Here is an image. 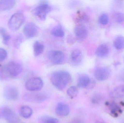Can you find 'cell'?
<instances>
[{"label":"cell","mask_w":124,"mask_h":123,"mask_svg":"<svg viewBox=\"0 0 124 123\" xmlns=\"http://www.w3.org/2000/svg\"><path fill=\"white\" fill-rule=\"evenodd\" d=\"M51 82L59 90H62L70 83L71 77L70 74L65 71H57L54 72L51 78Z\"/></svg>","instance_id":"6da1fadb"},{"label":"cell","mask_w":124,"mask_h":123,"mask_svg":"<svg viewBox=\"0 0 124 123\" xmlns=\"http://www.w3.org/2000/svg\"><path fill=\"white\" fill-rule=\"evenodd\" d=\"M25 19V17L23 12H16L10 17L8 22V27L12 31H17L23 25Z\"/></svg>","instance_id":"7a4b0ae2"},{"label":"cell","mask_w":124,"mask_h":123,"mask_svg":"<svg viewBox=\"0 0 124 123\" xmlns=\"http://www.w3.org/2000/svg\"><path fill=\"white\" fill-rule=\"evenodd\" d=\"M9 77H15L19 75L23 71L22 64L14 61H9L3 66Z\"/></svg>","instance_id":"3957f363"},{"label":"cell","mask_w":124,"mask_h":123,"mask_svg":"<svg viewBox=\"0 0 124 123\" xmlns=\"http://www.w3.org/2000/svg\"><path fill=\"white\" fill-rule=\"evenodd\" d=\"M53 8L47 3H43L36 6L33 10V13L42 21L46 19L48 14L52 11Z\"/></svg>","instance_id":"277c9868"},{"label":"cell","mask_w":124,"mask_h":123,"mask_svg":"<svg viewBox=\"0 0 124 123\" xmlns=\"http://www.w3.org/2000/svg\"><path fill=\"white\" fill-rule=\"evenodd\" d=\"M48 98L47 95L41 92L28 93L23 97L25 101L33 103H41L46 100Z\"/></svg>","instance_id":"5b68a950"},{"label":"cell","mask_w":124,"mask_h":123,"mask_svg":"<svg viewBox=\"0 0 124 123\" xmlns=\"http://www.w3.org/2000/svg\"><path fill=\"white\" fill-rule=\"evenodd\" d=\"M44 86L43 80L39 77H34L28 79L25 84L27 90L31 91H36L41 90Z\"/></svg>","instance_id":"8992f818"},{"label":"cell","mask_w":124,"mask_h":123,"mask_svg":"<svg viewBox=\"0 0 124 123\" xmlns=\"http://www.w3.org/2000/svg\"><path fill=\"white\" fill-rule=\"evenodd\" d=\"M95 78L100 81H105L109 78L111 74L110 68L106 66H100L96 68L94 71Z\"/></svg>","instance_id":"52a82bcc"},{"label":"cell","mask_w":124,"mask_h":123,"mask_svg":"<svg viewBox=\"0 0 124 123\" xmlns=\"http://www.w3.org/2000/svg\"><path fill=\"white\" fill-rule=\"evenodd\" d=\"M49 60L52 64L57 65L62 64L65 59V55L60 51L52 50L48 54Z\"/></svg>","instance_id":"ba28073f"},{"label":"cell","mask_w":124,"mask_h":123,"mask_svg":"<svg viewBox=\"0 0 124 123\" xmlns=\"http://www.w3.org/2000/svg\"><path fill=\"white\" fill-rule=\"evenodd\" d=\"M3 117L8 123H18L19 119L16 113L8 107H4L1 110Z\"/></svg>","instance_id":"9c48e42d"},{"label":"cell","mask_w":124,"mask_h":123,"mask_svg":"<svg viewBox=\"0 0 124 123\" xmlns=\"http://www.w3.org/2000/svg\"><path fill=\"white\" fill-rule=\"evenodd\" d=\"M38 26L33 22L27 23L23 28V32L28 38H31L35 37L38 32Z\"/></svg>","instance_id":"30bf717a"},{"label":"cell","mask_w":124,"mask_h":123,"mask_svg":"<svg viewBox=\"0 0 124 123\" xmlns=\"http://www.w3.org/2000/svg\"><path fill=\"white\" fill-rule=\"evenodd\" d=\"M74 32L76 39L79 41L84 40L88 34L87 28L82 24H79L76 26Z\"/></svg>","instance_id":"8fae6325"},{"label":"cell","mask_w":124,"mask_h":123,"mask_svg":"<svg viewBox=\"0 0 124 123\" xmlns=\"http://www.w3.org/2000/svg\"><path fill=\"white\" fill-rule=\"evenodd\" d=\"M3 95L5 99L8 100H14L19 97V93L17 89L12 86H8L4 89Z\"/></svg>","instance_id":"7c38bea8"},{"label":"cell","mask_w":124,"mask_h":123,"mask_svg":"<svg viewBox=\"0 0 124 123\" xmlns=\"http://www.w3.org/2000/svg\"><path fill=\"white\" fill-rule=\"evenodd\" d=\"M70 108L67 104L63 103H59L56 108V113L61 117H65L68 115L70 113Z\"/></svg>","instance_id":"4fadbf2b"},{"label":"cell","mask_w":124,"mask_h":123,"mask_svg":"<svg viewBox=\"0 0 124 123\" xmlns=\"http://www.w3.org/2000/svg\"><path fill=\"white\" fill-rule=\"evenodd\" d=\"M70 58L71 63L74 65H78L81 63L83 58L81 51L78 49L74 50L71 52Z\"/></svg>","instance_id":"5bb4252c"},{"label":"cell","mask_w":124,"mask_h":123,"mask_svg":"<svg viewBox=\"0 0 124 123\" xmlns=\"http://www.w3.org/2000/svg\"><path fill=\"white\" fill-rule=\"evenodd\" d=\"M90 78L86 74L80 75L77 80V85L80 88H86L88 87L91 84Z\"/></svg>","instance_id":"9a60e30c"},{"label":"cell","mask_w":124,"mask_h":123,"mask_svg":"<svg viewBox=\"0 0 124 123\" xmlns=\"http://www.w3.org/2000/svg\"><path fill=\"white\" fill-rule=\"evenodd\" d=\"M109 49L108 45L105 44L99 45L95 51L96 55L100 58H105L109 54Z\"/></svg>","instance_id":"2e32d148"},{"label":"cell","mask_w":124,"mask_h":123,"mask_svg":"<svg viewBox=\"0 0 124 123\" xmlns=\"http://www.w3.org/2000/svg\"><path fill=\"white\" fill-rule=\"evenodd\" d=\"M16 4L14 0H0V11H9L14 8Z\"/></svg>","instance_id":"e0dca14e"},{"label":"cell","mask_w":124,"mask_h":123,"mask_svg":"<svg viewBox=\"0 0 124 123\" xmlns=\"http://www.w3.org/2000/svg\"><path fill=\"white\" fill-rule=\"evenodd\" d=\"M44 50V45L40 41H36L33 45V53L35 56H38L43 52Z\"/></svg>","instance_id":"ac0fdd59"},{"label":"cell","mask_w":124,"mask_h":123,"mask_svg":"<svg viewBox=\"0 0 124 123\" xmlns=\"http://www.w3.org/2000/svg\"><path fill=\"white\" fill-rule=\"evenodd\" d=\"M114 46L116 49L118 50L124 49V37L118 35L116 37L113 42Z\"/></svg>","instance_id":"d6986e66"},{"label":"cell","mask_w":124,"mask_h":123,"mask_svg":"<svg viewBox=\"0 0 124 123\" xmlns=\"http://www.w3.org/2000/svg\"><path fill=\"white\" fill-rule=\"evenodd\" d=\"M111 95L114 98H120L124 96V85L116 87L111 93Z\"/></svg>","instance_id":"ffe728a7"},{"label":"cell","mask_w":124,"mask_h":123,"mask_svg":"<svg viewBox=\"0 0 124 123\" xmlns=\"http://www.w3.org/2000/svg\"><path fill=\"white\" fill-rule=\"evenodd\" d=\"M33 110L30 107L27 106H22L20 108V114L23 117L28 118L32 115Z\"/></svg>","instance_id":"44dd1931"},{"label":"cell","mask_w":124,"mask_h":123,"mask_svg":"<svg viewBox=\"0 0 124 123\" xmlns=\"http://www.w3.org/2000/svg\"><path fill=\"white\" fill-rule=\"evenodd\" d=\"M51 32L52 35L56 37H63L65 35V32L63 29L59 25L54 27L52 30Z\"/></svg>","instance_id":"7402d4cb"},{"label":"cell","mask_w":124,"mask_h":123,"mask_svg":"<svg viewBox=\"0 0 124 123\" xmlns=\"http://www.w3.org/2000/svg\"><path fill=\"white\" fill-rule=\"evenodd\" d=\"M0 35L2 37L4 44L8 45L11 39V36L7 33L6 30L4 28H0Z\"/></svg>","instance_id":"603a6c76"},{"label":"cell","mask_w":124,"mask_h":123,"mask_svg":"<svg viewBox=\"0 0 124 123\" xmlns=\"http://www.w3.org/2000/svg\"><path fill=\"white\" fill-rule=\"evenodd\" d=\"M78 93V88L75 86H71L67 89V95L70 98H73L76 97Z\"/></svg>","instance_id":"cb8c5ba5"},{"label":"cell","mask_w":124,"mask_h":123,"mask_svg":"<svg viewBox=\"0 0 124 123\" xmlns=\"http://www.w3.org/2000/svg\"><path fill=\"white\" fill-rule=\"evenodd\" d=\"M41 123H58L59 120L57 118L48 116H44L40 119Z\"/></svg>","instance_id":"d4e9b609"},{"label":"cell","mask_w":124,"mask_h":123,"mask_svg":"<svg viewBox=\"0 0 124 123\" xmlns=\"http://www.w3.org/2000/svg\"><path fill=\"white\" fill-rule=\"evenodd\" d=\"M109 17L106 13H103L98 18V22L101 24L106 25L108 24Z\"/></svg>","instance_id":"484cf974"},{"label":"cell","mask_w":124,"mask_h":123,"mask_svg":"<svg viewBox=\"0 0 124 123\" xmlns=\"http://www.w3.org/2000/svg\"><path fill=\"white\" fill-rule=\"evenodd\" d=\"M114 19L116 22L121 23L124 21V13L122 12H117L114 15Z\"/></svg>","instance_id":"4316f807"},{"label":"cell","mask_w":124,"mask_h":123,"mask_svg":"<svg viewBox=\"0 0 124 123\" xmlns=\"http://www.w3.org/2000/svg\"><path fill=\"white\" fill-rule=\"evenodd\" d=\"M7 56V52L4 48H0V62L3 61Z\"/></svg>","instance_id":"83f0119b"},{"label":"cell","mask_w":124,"mask_h":123,"mask_svg":"<svg viewBox=\"0 0 124 123\" xmlns=\"http://www.w3.org/2000/svg\"><path fill=\"white\" fill-rule=\"evenodd\" d=\"M22 42V37L20 35L17 36L15 40L14 46L17 49L19 48L20 47Z\"/></svg>","instance_id":"f1b7e54d"},{"label":"cell","mask_w":124,"mask_h":123,"mask_svg":"<svg viewBox=\"0 0 124 123\" xmlns=\"http://www.w3.org/2000/svg\"><path fill=\"white\" fill-rule=\"evenodd\" d=\"M79 15V16L78 18V21L79 22H86L89 20L88 16L85 13H80Z\"/></svg>","instance_id":"f546056e"},{"label":"cell","mask_w":124,"mask_h":123,"mask_svg":"<svg viewBox=\"0 0 124 123\" xmlns=\"http://www.w3.org/2000/svg\"></svg>","instance_id":"4dcf8cb0"}]
</instances>
